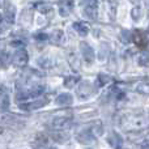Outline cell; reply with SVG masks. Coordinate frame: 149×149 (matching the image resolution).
Here are the masks:
<instances>
[{
  "label": "cell",
  "instance_id": "1",
  "mask_svg": "<svg viewBox=\"0 0 149 149\" xmlns=\"http://www.w3.org/2000/svg\"><path fill=\"white\" fill-rule=\"evenodd\" d=\"M81 8L84 15L90 20H95L98 15V1L97 0H81Z\"/></svg>",
  "mask_w": 149,
  "mask_h": 149
},
{
  "label": "cell",
  "instance_id": "2",
  "mask_svg": "<svg viewBox=\"0 0 149 149\" xmlns=\"http://www.w3.org/2000/svg\"><path fill=\"white\" fill-rule=\"evenodd\" d=\"M29 60V56H28V52L25 51V50H18V51H16L15 54H13L12 56V64L15 65V67H24V65L28 63Z\"/></svg>",
  "mask_w": 149,
  "mask_h": 149
},
{
  "label": "cell",
  "instance_id": "3",
  "mask_svg": "<svg viewBox=\"0 0 149 149\" xmlns=\"http://www.w3.org/2000/svg\"><path fill=\"white\" fill-rule=\"evenodd\" d=\"M49 102H50L49 97H43V98H38V100L33 101V102L21 103L20 107L24 109V110H36V109H41V107H43V106H46Z\"/></svg>",
  "mask_w": 149,
  "mask_h": 149
},
{
  "label": "cell",
  "instance_id": "4",
  "mask_svg": "<svg viewBox=\"0 0 149 149\" xmlns=\"http://www.w3.org/2000/svg\"><path fill=\"white\" fill-rule=\"evenodd\" d=\"M71 124H72V120H71V118H67V116L54 118V120L51 122V127H52V128L59 130V131L67 130L68 127H71Z\"/></svg>",
  "mask_w": 149,
  "mask_h": 149
},
{
  "label": "cell",
  "instance_id": "5",
  "mask_svg": "<svg viewBox=\"0 0 149 149\" xmlns=\"http://www.w3.org/2000/svg\"><path fill=\"white\" fill-rule=\"evenodd\" d=\"M80 50H81V55L85 62L93 63V60H94V51H93V49L86 42H81V43H80Z\"/></svg>",
  "mask_w": 149,
  "mask_h": 149
},
{
  "label": "cell",
  "instance_id": "6",
  "mask_svg": "<svg viewBox=\"0 0 149 149\" xmlns=\"http://www.w3.org/2000/svg\"><path fill=\"white\" fill-rule=\"evenodd\" d=\"M77 94L81 98H88L93 94V85L89 81H82L77 88Z\"/></svg>",
  "mask_w": 149,
  "mask_h": 149
},
{
  "label": "cell",
  "instance_id": "7",
  "mask_svg": "<svg viewBox=\"0 0 149 149\" xmlns=\"http://www.w3.org/2000/svg\"><path fill=\"white\" fill-rule=\"evenodd\" d=\"M132 39H134L135 45L139 46L140 49H144L147 46V37L141 30H136L132 33Z\"/></svg>",
  "mask_w": 149,
  "mask_h": 149
},
{
  "label": "cell",
  "instance_id": "8",
  "mask_svg": "<svg viewBox=\"0 0 149 149\" xmlns=\"http://www.w3.org/2000/svg\"><path fill=\"white\" fill-rule=\"evenodd\" d=\"M77 140L82 144H93L95 141V137L93 135V132H89V131H84L81 134L77 135Z\"/></svg>",
  "mask_w": 149,
  "mask_h": 149
},
{
  "label": "cell",
  "instance_id": "9",
  "mask_svg": "<svg viewBox=\"0 0 149 149\" xmlns=\"http://www.w3.org/2000/svg\"><path fill=\"white\" fill-rule=\"evenodd\" d=\"M60 8H59V12L60 16H68L71 13V10L73 9V1L72 0H64V1H60Z\"/></svg>",
  "mask_w": 149,
  "mask_h": 149
},
{
  "label": "cell",
  "instance_id": "10",
  "mask_svg": "<svg viewBox=\"0 0 149 149\" xmlns=\"http://www.w3.org/2000/svg\"><path fill=\"white\" fill-rule=\"evenodd\" d=\"M72 102H73V98H72V95L68 94V93H62V94H59L56 98V103L59 106H68Z\"/></svg>",
  "mask_w": 149,
  "mask_h": 149
},
{
  "label": "cell",
  "instance_id": "11",
  "mask_svg": "<svg viewBox=\"0 0 149 149\" xmlns=\"http://www.w3.org/2000/svg\"><path fill=\"white\" fill-rule=\"evenodd\" d=\"M73 29L80 34V36H86L89 33V25L86 22H74Z\"/></svg>",
  "mask_w": 149,
  "mask_h": 149
},
{
  "label": "cell",
  "instance_id": "12",
  "mask_svg": "<svg viewBox=\"0 0 149 149\" xmlns=\"http://www.w3.org/2000/svg\"><path fill=\"white\" fill-rule=\"evenodd\" d=\"M63 36H64V33L62 30H59V29H56V30H54L50 34V41L54 45H60L63 41Z\"/></svg>",
  "mask_w": 149,
  "mask_h": 149
},
{
  "label": "cell",
  "instance_id": "13",
  "mask_svg": "<svg viewBox=\"0 0 149 149\" xmlns=\"http://www.w3.org/2000/svg\"><path fill=\"white\" fill-rule=\"evenodd\" d=\"M9 106H10L9 95L5 94L4 89H1V111L3 113H7V111L9 110Z\"/></svg>",
  "mask_w": 149,
  "mask_h": 149
},
{
  "label": "cell",
  "instance_id": "14",
  "mask_svg": "<svg viewBox=\"0 0 149 149\" xmlns=\"http://www.w3.org/2000/svg\"><path fill=\"white\" fill-rule=\"evenodd\" d=\"M113 135V137H109V143H110L111 145H113L114 148H120L122 147V137L119 136L118 134H111Z\"/></svg>",
  "mask_w": 149,
  "mask_h": 149
},
{
  "label": "cell",
  "instance_id": "15",
  "mask_svg": "<svg viewBox=\"0 0 149 149\" xmlns=\"http://www.w3.org/2000/svg\"><path fill=\"white\" fill-rule=\"evenodd\" d=\"M36 8L41 13H45V15H46V13H49V12H52V7H51V5H49L47 3H37Z\"/></svg>",
  "mask_w": 149,
  "mask_h": 149
},
{
  "label": "cell",
  "instance_id": "16",
  "mask_svg": "<svg viewBox=\"0 0 149 149\" xmlns=\"http://www.w3.org/2000/svg\"><path fill=\"white\" fill-rule=\"evenodd\" d=\"M77 81H79V77H76V76H68V77H65V80H64V86L72 88Z\"/></svg>",
  "mask_w": 149,
  "mask_h": 149
},
{
  "label": "cell",
  "instance_id": "17",
  "mask_svg": "<svg viewBox=\"0 0 149 149\" xmlns=\"http://www.w3.org/2000/svg\"><path fill=\"white\" fill-rule=\"evenodd\" d=\"M131 13H132V18H134L135 21H139V20H140V17H141V9H140L139 7L134 8Z\"/></svg>",
  "mask_w": 149,
  "mask_h": 149
},
{
  "label": "cell",
  "instance_id": "18",
  "mask_svg": "<svg viewBox=\"0 0 149 149\" xmlns=\"http://www.w3.org/2000/svg\"><path fill=\"white\" fill-rule=\"evenodd\" d=\"M139 64L140 65H148L149 64V56H148V55H140Z\"/></svg>",
  "mask_w": 149,
  "mask_h": 149
},
{
  "label": "cell",
  "instance_id": "19",
  "mask_svg": "<svg viewBox=\"0 0 149 149\" xmlns=\"http://www.w3.org/2000/svg\"><path fill=\"white\" fill-rule=\"evenodd\" d=\"M98 80H100V84H101V85H105L110 79H109L107 74H102V73H101L100 76H98Z\"/></svg>",
  "mask_w": 149,
  "mask_h": 149
},
{
  "label": "cell",
  "instance_id": "20",
  "mask_svg": "<svg viewBox=\"0 0 149 149\" xmlns=\"http://www.w3.org/2000/svg\"><path fill=\"white\" fill-rule=\"evenodd\" d=\"M130 33L127 30H124V31H122V41L124 42V43H128L130 42Z\"/></svg>",
  "mask_w": 149,
  "mask_h": 149
},
{
  "label": "cell",
  "instance_id": "21",
  "mask_svg": "<svg viewBox=\"0 0 149 149\" xmlns=\"http://www.w3.org/2000/svg\"><path fill=\"white\" fill-rule=\"evenodd\" d=\"M49 37L46 36V34H43V33H41V34H36V39H41V41H45V39H47Z\"/></svg>",
  "mask_w": 149,
  "mask_h": 149
},
{
  "label": "cell",
  "instance_id": "22",
  "mask_svg": "<svg viewBox=\"0 0 149 149\" xmlns=\"http://www.w3.org/2000/svg\"><path fill=\"white\" fill-rule=\"evenodd\" d=\"M147 7H148V9H149V0H147Z\"/></svg>",
  "mask_w": 149,
  "mask_h": 149
},
{
  "label": "cell",
  "instance_id": "23",
  "mask_svg": "<svg viewBox=\"0 0 149 149\" xmlns=\"http://www.w3.org/2000/svg\"><path fill=\"white\" fill-rule=\"evenodd\" d=\"M148 30H149V28H148Z\"/></svg>",
  "mask_w": 149,
  "mask_h": 149
}]
</instances>
